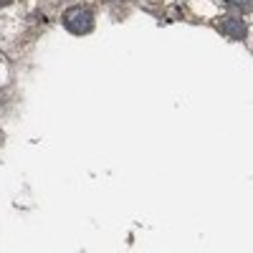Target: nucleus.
<instances>
[{"label":"nucleus","mask_w":253,"mask_h":253,"mask_svg":"<svg viewBox=\"0 0 253 253\" xmlns=\"http://www.w3.org/2000/svg\"><path fill=\"white\" fill-rule=\"evenodd\" d=\"M218 28L225 36H230L233 41H243L246 38V23H243L241 18H223L220 23H218Z\"/></svg>","instance_id":"obj_2"},{"label":"nucleus","mask_w":253,"mask_h":253,"mask_svg":"<svg viewBox=\"0 0 253 253\" xmlns=\"http://www.w3.org/2000/svg\"><path fill=\"white\" fill-rule=\"evenodd\" d=\"M228 5H233V8H243V10H248L251 8V0H225Z\"/></svg>","instance_id":"obj_3"},{"label":"nucleus","mask_w":253,"mask_h":253,"mask_svg":"<svg viewBox=\"0 0 253 253\" xmlns=\"http://www.w3.org/2000/svg\"><path fill=\"white\" fill-rule=\"evenodd\" d=\"M63 26H66V31L74 33V36H86L94 28V15H91L89 8L74 5L63 13Z\"/></svg>","instance_id":"obj_1"}]
</instances>
